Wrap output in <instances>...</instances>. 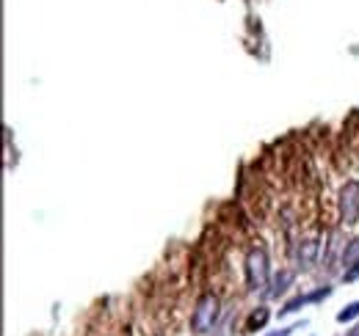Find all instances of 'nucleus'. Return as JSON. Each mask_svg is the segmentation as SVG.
Returning a JSON list of instances; mask_svg holds the SVG:
<instances>
[{"label": "nucleus", "instance_id": "obj_1", "mask_svg": "<svg viewBox=\"0 0 359 336\" xmlns=\"http://www.w3.org/2000/svg\"><path fill=\"white\" fill-rule=\"evenodd\" d=\"M218 319V297L213 292H204L199 300H196V308L191 314V328L196 333H207Z\"/></svg>", "mask_w": 359, "mask_h": 336}, {"label": "nucleus", "instance_id": "obj_2", "mask_svg": "<svg viewBox=\"0 0 359 336\" xmlns=\"http://www.w3.org/2000/svg\"><path fill=\"white\" fill-rule=\"evenodd\" d=\"M246 284L251 292H257L268 284V256L262 248H251L246 256Z\"/></svg>", "mask_w": 359, "mask_h": 336}, {"label": "nucleus", "instance_id": "obj_3", "mask_svg": "<svg viewBox=\"0 0 359 336\" xmlns=\"http://www.w3.org/2000/svg\"><path fill=\"white\" fill-rule=\"evenodd\" d=\"M340 223L353 226L359 220V179H348L340 190Z\"/></svg>", "mask_w": 359, "mask_h": 336}, {"label": "nucleus", "instance_id": "obj_4", "mask_svg": "<svg viewBox=\"0 0 359 336\" xmlns=\"http://www.w3.org/2000/svg\"><path fill=\"white\" fill-rule=\"evenodd\" d=\"M315 256H318V240H301L298 242V248H295V262H298V267L301 270H307V267H312L315 264Z\"/></svg>", "mask_w": 359, "mask_h": 336}, {"label": "nucleus", "instance_id": "obj_5", "mask_svg": "<svg viewBox=\"0 0 359 336\" xmlns=\"http://www.w3.org/2000/svg\"><path fill=\"white\" fill-rule=\"evenodd\" d=\"M295 281V275H293V270H279L276 275H273V281H271V289H268V295L271 297H279V295H284L287 292V286Z\"/></svg>", "mask_w": 359, "mask_h": 336}, {"label": "nucleus", "instance_id": "obj_6", "mask_svg": "<svg viewBox=\"0 0 359 336\" xmlns=\"http://www.w3.org/2000/svg\"><path fill=\"white\" fill-rule=\"evenodd\" d=\"M356 262H359V237L348 240V242H345V248H342V256H340L342 270H348V267H351V264H356Z\"/></svg>", "mask_w": 359, "mask_h": 336}, {"label": "nucleus", "instance_id": "obj_7", "mask_svg": "<svg viewBox=\"0 0 359 336\" xmlns=\"http://www.w3.org/2000/svg\"><path fill=\"white\" fill-rule=\"evenodd\" d=\"M268 317H271V311H268L265 306H257V308L249 314V319H246V328H249V330H260V328L268 322Z\"/></svg>", "mask_w": 359, "mask_h": 336}, {"label": "nucleus", "instance_id": "obj_8", "mask_svg": "<svg viewBox=\"0 0 359 336\" xmlns=\"http://www.w3.org/2000/svg\"><path fill=\"white\" fill-rule=\"evenodd\" d=\"M309 303V295H298V297H293V300H287L284 303V308H282V314H293V311H298L301 306H307Z\"/></svg>", "mask_w": 359, "mask_h": 336}, {"label": "nucleus", "instance_id": "obj_9", "mask_svg": "<svg viewBox=\"0 0 359 336\" xmlns=\"http://www.w3.org/2000/svg\"><path fill=\"white\" fill-rule=\"evenodd\" d=\"M353 317H359V300H353V303H348L340 314H337V322H348V319H353Z\"/></svg>", "mask_w": 359, "mask_h": 336}, {"label": "nucleus", "instance_id": "obj_10", "mask_svg": "<svg viewBox=\"0 0 359 336\" xmlns=\"http://www.w3.org/2000/svg\"><path fill=\"white\" fill-rule=\"evenodd\" d=\"M356 278H359V262L351 264L348 270H342V281H356Z\"/></svg>", "mask_w": 359, "mask_h": 336}, {"label": "nucleus", "instance_id": "obj_11", "mask_svg": "<svg viewBox=\"0 0 359 336\" xmlns=\"http://www.w3.org/2000/svg\"><path fill=\"white\" fill-rule=\"evenodd\" d=\"M304 322H298V325H290V328H284V330H276V333H268V336H290L293 330H298Z\"/></svg>", "mask_w": 359, "mask_h": 336}, {"label": "nucleus", "instance_id": "obj_12", "mask_svg": "<svg viewBox=\"0 0 359 336\" xmlns=\"http://www.w3.org/2000/svg\"><path fill=\"white\" fill-rule=\"evenodd\" d=\"M348 336H359V325H356V328H353V330L348 333Z\"/></svg>", "mask_w": 359, "mask_h": 336}]
</instances>
